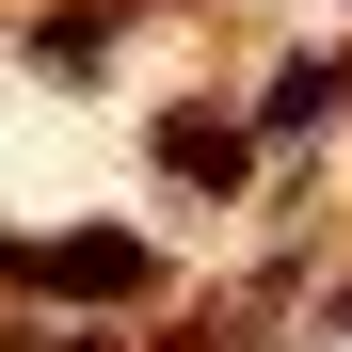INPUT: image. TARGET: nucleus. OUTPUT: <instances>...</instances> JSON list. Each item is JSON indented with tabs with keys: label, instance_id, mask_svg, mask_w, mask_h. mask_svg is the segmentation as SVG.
Segmentation results:
<instances>
[{
	"label": "nucleus",
	"instance_id": "2",
	"mask_svg": "<svg viewBox=\"0 0 352 352\" xmlns=\"http://www.w3.org/2000/svg\"><path fill=\"white\" fill-rule=\"evenodd\" d=\"M160 160H176V176H241V144H224L208 112H176V129H160Z\"/></svg>",
	"mask_w": 352,
	"mask_h": 352
},
{
	"label": "nucleus",
	"instance_id": "1",
	"mask_svg": "<svg viewBox=\"0 0 352 352\" xmlns=\"http://www.w3.org/2000/svg\"><path fill=\"white\" fill-rule=\"evenodd\" d=\"M48 288H144V241H65V256H32Z\"/></svg>",
	"mask_w": 352,
	"mask_h": 352
}]
</instances>
